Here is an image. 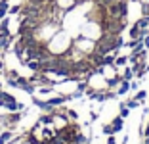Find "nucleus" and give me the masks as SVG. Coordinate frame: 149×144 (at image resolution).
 Wrapping results in <instances>:
<instances>
[{"mask_svg":"<svg viewBox=\"0 0 149 144\" xmlns=\"http://www.w3.org/2000/svg\"><path fill=\"white\" fill-rule=\"evenodd\" d=\"M107 144H117V140H115V136H113V135L107 138Z\"/></svg>","mask_w":149,"mask_h":144,"instance_id":"nucleus-22","label":"nucleus"},{"mask_svg":"<svg viewBox=\"0 0 149 144\" xmlns=\"http://www.w3.org/2000/svg\"><path fill=\"white\" fill-rule=\"evenodd\" d=\"M0 56H2V50H0Z\"/></svg>","mask_w":149,"mask_h":144,"instance_id":"nucleus-27","label":"nucleus"},{"mask_svg":"<svg viewBox=\"0 0 149 144\" xmlns=\"http://www.w3.org/2000/svg\"><path fill=\"white\" fill-rule=\"evenodd\" d=\"M130 39H140V29H138L136 25L130 27Z\"/></svg>","mask_w":149,"mask_h":144,"instance_id":"nucleus-15","label":"nucleus"},{"mask_svg":"<svg viewBox=\"0 0 149 144\" xmlns=\"http://www.w3.org/2000/svg\"><path fill=\"white\" fill-rule=\"evenodd\" d=\"M128 90H130V81H124V79H123V81L118 83V87H117V94L118 96H124Z\"/></svg>","mask_w":149,"mask_h":144,"instance_id":"nucleus-5","label":"nucleus"},{"mask_svg":"<svg viewBox=\"0 0 149 144\" xmlns=\"http://www.w3.org/2000/svg\"><path fill=\"white\" fill-rule=\"evenodd\" d=\"M105 10H107V18H111V19H126V16H128L126 0H117L113 4L105 6Z\"/></svg>","mask_w":149,"mask_h":144,"instance_id":"nucleus-1","label":"nucleus"},{"mask_svg":"<svg viewBox=\"0 0 149 144\" xmlns=\"http://www.w3.org/2000/svg\"><path fill=\"white\" fill-rule=\"evenodd\" d=\"M0 87H2V83H0Z\"/></svg>","mask_w":149,"mask_h":144,"instance_id":"nucleus-28","label":"nucleus"},{"mask_svg":"<svg viewBox=\"0 0 149 144\" xmlns=\"http://www.w3.org/2000/svg\"><path fill=\"white\" fill-rule=\"evenodd\" d=\"M120 81H123V77H120V75H113V77H109L105 81V87L107 88H115V87H118V83H120Z\"/></svg>","mask_w":149,"mask_h":144,"instance_id":"nucleus-6","label":"nucleus"},{"mask_svg":"<svg viewBox=\"0 0 149 144\" xmlns=\"http://www.w3.org/2000/svg\"><path fill=\"white\" fill-rule=\"evenodd\" d=\"M19 12H21V6H10V10H8L10 16H15V13H19Z\"/></svg>","mask_w":149,"mask_h":144,"instance_id":"nucleus-17","label":"nucleus"},{"mask_svg":"<svg viewBox=\"0 0 149 144\" xmlns=\"http://www.w3.org/2000/svg\"><path fill=\"white\" fill-rule=\"evenodd\" d=\"M103 135H115V131H113V127L111 125H103Z\"/></svg>","mask_w":149,"mask_h":144,"instance_id":"nucleus-19","label":"nucleus"},{"mask_svg":"<svg viewBox=\"0 0 149 144\" xmlns=\"http://www.w3.org/2000/svg\"><path fill=\"white\" fill-rule=\"evenodd\" d=\"M74 48L80 50L84 56H90V54L96 52V40L94 39H79V40H74Z\"/></svg>","mask_w":149,"mask_h":144,"instance_id":"nucleus-3","label":"nucleus"},{"mask_svg":"<svg viewBox=\"0 0 149 144\" xmlns=\"http://www.w3.org/2000/svg\"><path fill=\"white\" fill-rule=\"evenodd\" d=\"M143 136H149V123H147V127L143 129Z\"/></svg>","mask_w":149,"mask_h":144,"instance_id":"nucleus-23","label":"nucleus"},{"mask_svg":"<svg viewBox=\"0 0 149 144\" xmlns=\"http://www.w3.org/2000/svg\"><path fill=\"white\" fill-rule=\"evenodd\" d=\"M0 108H6L8 112H19V109H23V104H19L10 92L0 90Z\"/></svg>","mask_w":149,"mask_h":144,"instance_id":"nucleus-2","label":"nucleus"},{"mask_svg":"<svg viewBox=\"0 0 149 144\" xmlns=\"http://www.w3.org/2000/svg\"><path fill=\"white\" fill-rule=\"evenodd\" d=\"M8 10H10V2L8 0H0V19H4L8 16Z\"/></svg>","mask_w":149,"mask_h":144,"instance_id":"nucleus-9","label":"nucleus"},{"mask_svg":"<svg viewBox=\"0 0 149 144\" xmlns=\"http://www.w3.org/2000/svg\"><path fill=\"white\" fill-rule=\"evenodd\" d=\"M141 16H149V2L141 0Z\"/></svg>","mask_w":149,"mask_h":144,"instance_id":"nucleus-16","label":"nucleus"},{"mask_svg":"<svg viewBox=\"0 0 149 144\" xmlns=\"http://www.w3.org/2000/svg\"><path fill=\"white\" fill-rule=\"evenodd\" d=\"M0 71H4V61L0 60Z\"/></svg>","mask_w":149,"mask_h":144,"instance_id":"nucleus-24","label":"nucleus"},{"mask_svg":"<svg viewBox=\"0 0 149 144\" xmlns=\"http://www.w3.org/2000/svg\"><path fill=\"white\" fill-rule=\"evenodd\" d=\"M123 144H128V138H124V140H123Z\"/></svg>","mask_w":149,"mask_h":144,"instance_id":"nucleus-26","label":"nucleus"},{"mask_svg":"<svg viewBox=\"0 0 149 144\" xmlns=\"http://www.w3.org/2000/svg\"><path fill=\"white\" fill-rule=\"evenodd\" d=\"M134 25H136L138 29H149V16H141Z\"/></svg>","mask_w":149,"mask_h":144,"instance_id":"nucleus-8","label":"nucleus"},{"mask_svg":"<svg viewBox=\"0 0 149 144\" xmlns=\"http://www.w3.org/2000/svg\"><path fill=\"white\" fill-rule=\"evenodd\" d=\"M67 115H69L71 119H79V114H77V112H73V109H67Z\"/></svg>","mask_w":149,"mask_h":144,"instance_id":"nucleus-20","label":"nucleus"},{"mask_svg":"<svg viewBox=\"0 0 149 144\" xmlns=\"http://www.w3.org/2000/svg\"><path fill=\"white\" fill-rule=\"evenodd\" d=\"M126 61H128V56H117V58H115V61H113V66L115 67H120V66H124Z\"/></svg>","mask_w":149,"mask_h":144,"instance_id":"nucleus-10","label":"nucleus"},{"mask_svg":"<svg viewBox=\"0 0 149 144\" xmlns=\"http://www.w3.org/2000/svg\"><path fill=\"white\" fill-rule=\"evenodd\" d=\"M71 100V96H56V98H50V100H46V102H48V104L50 106H54V108H56V106H63V104H65V102H69Z\"/></svg>","mask_w":149,"mask_h":144,"instance_id":"nucleus-4","label":"nucleus"},{"mask_svg":"<svg viewBox=\"0 0 149 144\" xmlns=\"http://www.w3.org/2000/svg\"><path fill=\"white\" fill-rule=\"evenodd\" d=\"M145 96H147V90H138L134 98H136V100H138V102H140V104H141V102L145 100Z\"/></svg>","mask_w":149,"mask_h":144,"instance_id":"nucleus-14","label":"nucleus"},{"mask_svg":"<svg viewBox=\"0 0 149 144\" xmlns=\"http://www.w3.org/2000/svg\"><path fill=\"white\" fill-rule=\"evenodd\" d=\"M126 106H128L130 109H134V108H138V106H140V102H138L136 98H132V100H128V102H126Z\"/></svg>","mask_w":149,"mask_h":144,"instance_id":"nucleus-18","label":"nucleus"},{"mask_svg":"<svg viewBox=\"0 0 149 144\" xmlns=\"http://www.w3.org/2000/svg\"><path fill=\"white\" fill-rule=\"evenodd\" d=\"M128 114H130V108H128L126 104H120V114H118V115H120L123 119H126V117H128Z\"/></svg>","mask_w":149,"mask_h":144,"instance_id":"nucleus-11","label":"nucleus"},{"mask_svg":"<svg viewBox=\"0 0 149 144\" xmlns=\"http://www.w3.org/2000/svg\"><path fill=\"white\" fill-rule=\"evenodd\" d=\"M143 144H149V136H145V140H143Z\"/></svg>","mask_w":149,"mask_h":144,"instance_id":"nucleus-25","label":"nucleus"},{"mask_svg":"<svg viewBox=\"0 0 149 144\" xmlns=\"http://www.w3.org/2000/svg\"><path fill=\"white\" fill-rule=\"evenodd\" d=\"M10 138H12V133H10V131H4L2 135H0V144H6Z\"/></svg>","mask_w":149,"mask_h":144,"instance_id":"nucleus-13","label":"nucleus"},{"mask_svg":"<svg viewBox=\"0 0 149 144\" xmlns=\"http://www.w3.org/2000/svg\"><path fill=\"white\" fill-rule=\"evenodd\" d=\"M123 79H124V81H132V79H134V71H132V67L124 69V73H123Z\"/></svg>","mask_w":149,"mask_h":144,"instance_id":"nucleus-12","label":"nucleus"},{"mask_svg":"<svg viewBox=\"0 0 149 144\" xmlns=\"http://www.w3.org/2000/svg\"><path fill=\"white\" fill-rule=\"evenodd\" d=\"M111 127H113V131H115V133H118V131H120V129L124 127V119L120 117V115H117V117L113 119V123H111Z\"/></svg>","mask_w":149,"mask_h":144,"instance_id":"nucleus-7","label":"nucleus"},{"mask_svg":"<svg viewBox=\"0 0 149 144\" xmlns=\"http://www.w3.org/2000/svg\"><path fill=\"white\" fill-rule=\"evenodd\" d=\"M147 2H149V0H147Z\"/></svg>","mask_w":149,"mask_h":144,"instance_id":"nucleus-29","label":"nucleus"},{"mask_svg":"<svg viewBox=\"0 0 149 144\" xmlns=\"http://www.w3.org/2000/svg\"><path fill=\"white\" fill-rule=\"evenodd\" d=\"M143 46H145V48H149V35H145V37H143Z\"/></svg>","mask_w":149,"mask_h":144,"instance_id":"nucleus-21","label":"nucleus"}]
</instances>
